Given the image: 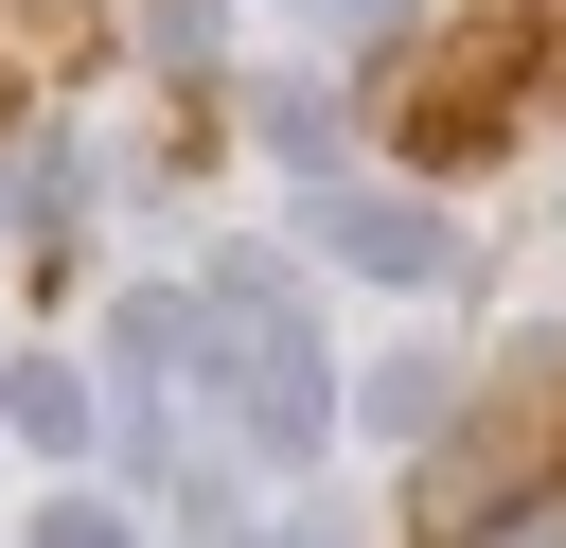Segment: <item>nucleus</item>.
Segmentation results:
<instances>
[{"label": "nucleus", "instance_id": "1", "mask_svg": "<svg viewBox=\"0 0 566 548\" xmlns=\"http://www.w3.org/2000/svg\"><path fill=\"white\" fill-rule=\"evenodd\" d=\"M318 247H354V265H389V283H442V265H460L442 212H407V194H318Z\"/></svg>", "mask_w": 566, "mask_h": 548}, {"label": "nucleus", "instance_id": "2", "mask_svg": "<svg viewBox=\"0 0 566 548\" xmlns=\"http://www.w3.org/2000/svg\"><path fill=\"white\" fill-rule=\"evenodd\" d=\"M35 548H124V513H53V530H35Z\"/></svg>", "mask_w": 566, "mask_h": 548}]
</instances>
